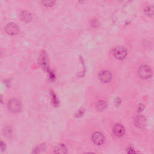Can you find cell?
<instances>
[{
	"instance_id": "cell-13",
	"label": "cell",
	"mask_w": 154,
	"mask_h": 154,
	"mask_svg": "<svg viewBox=\"0 0 154 154\" xmlns=\"http://www.w3.org/2000/svg\"><path fill=\"white\" fill-rule=\"evenodd\" d=\"M42 3L46 6H52L55 3V1H43L42 2Z\"/></svg>"
},
{
	"instance_id": "cell-3",
	"label": "cell",
	"mask_w": 154,
	"mask_h": 154,
	"mask_svg": "<svg viewBox=\"0 0 154 154\" xmlns=\"http://www.w3.org/2000/svg\"><path fill=\"white\" fill-rule=\"evenodd\" d=\"M105 135L101 132H95L93 134L92 140L97 145H102L105 142Z\"/></svg>"
},
{
	"instance_id": "cell-7",
	"label": "cell",
	"mask_w": 154,
	"mask_h": 154,
	"mask_svg": "<svg viewBox=\"0 0 154 154\" xmlns=\"http://www.w3.org/2000/svg\"><path fill=\"white\" fill-rule=\"evenodd\" d=\"M125 129L123 125L121 124H116L113 128V133L117 137H122L124 135Z\"/></svg>"
},
{
	"instance_id": "cell-12",
	"label": "cell",
	"mask_w": 154,
	"mask_h": 154,
	"mask_svg": "<svg viewBox=\"0 0 154 154\" xmlns=\"http://www.w3.org/2000/svg\"><path fill=\"white\" fill-rule=\"evenodd\" d=\"M144 12L146 15L152 17L154 16V6H147L144 9Z\"/></svg>"
},
{
	"instance_id": "cell-1",
	"label": "cell",
	"mask_w": 154,
	"mask_h": 154,
	"mask_svg": "<svg viewBox=\"0 0 154 154\" xmlns=\"http://www.w3.org/2000/svg\"><path fill=\"white\" fill-rule=\"evenodd\" d=\"M138 74L140 78L143 79H148L152 75V70L149 66L143 65L138 69Z\"/></svg>"
},
{
	"instance_id": "cell-8",
	"label": "cell",
	"mask_w": 154,
	"mask_h": 154,
	"mask_svg": "<svg viewBox=\"0 0 154 154\" xmlns=\"http://www.w3.org/2000/svg\"><path fill=\"white\" fill-rule=\"evenodd\" d=\"M135 124L139 128H144L146 125V119L142 115L137 116L135 119Z\"/></svg>"
},
{
	"instance_id": "cell-15",
	"label": "cell",
	"mask_w": 154,
	"mask_h": 154,
	"mask_svg": "<svg viewBox=\"0 0 154 154\" xmlns=\"http://www.w3.org/2000/svg\"><path fill=\"white\" fill-rule=\"evenodd\" d=\"M86 154H95L94 153H92V152H88V153H86Z\"/></svg>"
},
{
	"instance_id": "cell-11",
	"label": "cell",
	"mask_w": 154,
	"mask_h": 154,
	"mask_svg": "<svg viewBox=\"0 0 154 154\" xmlns=\"http://www.w3.org/2000/svg\"><path fill=\"white\" fill-rule=\"evenodd\" d=\"M107 107V103L105 102V101L103 100H100L98 101L96 103V108L98 111H103Z\"/></svg>"
},
{
	"instance_id": "cell-5",
	"label": "cell",
	"mask_w": 154,
	"mask_h": 154,
	"mask_svg": "<svg viewBox=\"0 0 154 154\" xmlns=\"http://www.w3.org/2000/svg\"><path fill=\"white\" fill-rule=\"evenodd\" d=\"M6 30L7 33L10 35H16L19 32V28L18 26L13 22L9 23L6 27Z\"/></svg>"
},
{
	"instance_id": "cell-9",
	"label": "cell",
	"mask_w": 154,
	"mask_h": 154,
	"mask_svg": "<svg viewBox=\"0 0 154 154\" xmlns=\"http://www.w3.org/2000/svg\"><path fill=\"white\" fill-rule=\"evenodd\" d=\"M55 154H66L67 149L63 144H58L54 149Z\"/></svg>"
},
{
	"instance_id": "cell-4",
	"label": "cell",
	"mask_w": 154,
	"mask_h": 154,
	"mask_svg": "<svg viewBox=\"0 0 154 154\" xmlns=\"http://www.w3.org/2000/svg\"><path fill=\"white\" fill-rule=\"evenodd\" d=\"M9 110L14 113H16L21 110V105L20 102L16 99H11L8 104Z\"/></svg>"
},
{
	"instance_id": "cell-14",
	"label": "cell",
	"mask_w": 154,
	"mask_h": 154,
	"mask_svg": "<svg viewBox=\"0 0 154 154\" xmlns=\"http://www.w3.org/2000/svg\"><path fill=\"white\" fill-rule=\"evenodd\" d=\"M128 154H137L132 148H129L128 150Z\"/></svg>"
},
{
	"instance_id": "cell-6",
	"label": "cell",
	"mask_w": 154,
	"mask_h": 154,
	"mask_svg": "<svg viewBox=\"0 0 154 154\" xmlns=\"http://www.w3.org/2000/svg\"><path fill=\"white\" fill-rule=\"evenodd\" d=\"M99 80L104 83H108L111 80V73L108 70H102L99 74Z\"/></svg>"
},
{
	"instance_id": "cell-10",
	"label": "cell",
	"mask_w": 154,
	"mask_h": 154,
	"mask_svg": "<svg viewBox=\"0 0 154 154\" xmlns=\"http://www.w3.org/2000/svg\"><path fill=\"white\" fill-rule=\"evenodd\" d=\"M21 19L24 22H29L32 20L33 16L30 12L24 11L21 13Z\"/></svg>"
},
{
	"instance_id": "cell-2",
	"label": "cell",
	"mask_w": 154,
	"mask_h": 154,
	"mask_svg": "<svg viewBox=\"0 0 154 154\" xmlns=\"http://www.w3.org/2000/svg\"><path fill=\"white\" fill-rule=\"evenodd\" d=\"M114 55L118 60H122L125 58L127 55V51L122 46H118L114 49Z\"/></svg>"
}]
</instances>
